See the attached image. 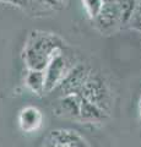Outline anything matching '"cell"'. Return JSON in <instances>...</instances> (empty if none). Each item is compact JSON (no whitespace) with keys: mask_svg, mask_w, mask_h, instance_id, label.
Segmentation results:
<instances>
[{"mask_svg":"<svg viewBox=\"0 0 141 147\" xmlns=\"http://www.w3.org/2000/svg\"><path fill=\"white\" fill-rule=\"evenodd\" d=\"M103 4H104L103 0H82V5L85 7V11L91 20L97 16V13L102 9Z\"/></svg>","mask_w":141,"mask_h":147,"instance_id":"cell-12","label":"cell"},{"mask_svg":"<svg viewBox=\"0 0 141 147\" xmlns=\"http://www.w3.org/2000/svg\"><path fill=\"white\" fill-rule=\"evenodd\" d=\"M42 125V113L36 107H26L20 113V126L26 132L36 131Z\"/></svg>","mask_w":141,"mask_h":147,"instance_id":"cell-9","label":"cell"},{"mask_svg":"<svg viewBox=\"0 0 141 147\" xmlns=\"http://www.w3.org/2000/svg\"><path fill=\"white\" fill-rule=\"evenodd\" d=\"M138 109H139V114L141 117V96H140V99H139V103H138Z\"/></svg>","mask_w":141,"mask_h":147,"instance_id":"cell-13","label":"cell"},{"mask_svg":"<svg viewBox=\"0 0 141 147\" xmlns=\"http://www.w3.org/2000/svg\"><path fill=\"white\" fill-rule=\"evenodd\" d=\"M45 146L55 147H88L90 144L79 131L72 129H55L43 140Z\"/></svg>","mask_w":141,"mask_h":147,"instance_id":"cell-6","label":"cell"},{"mask_svg":"<svg viewBox=\"0 0 141 147\" xmlns=\"http://www.w3.org/2000/svg\"><path fill=\"white\" fill-rule=\"evenodd\" d=\"M136 3H139V4H141V0H136Z\"/></svg>","mask_w":141,"mask_h":147,"instance_id":"cell-15","label":"cell"},{"mask_svg":"<svg viewBox=\"0 0 141 147\" xmlns=\"http://www.w3.org/2000/svg\"><path fill=\"white\" fill-rule=\"evenodd\" d=\"M79 94L82 98L87 99L88 102L96 104L108 114H111L113 104H114L113 91L101 71H94L93 69L91 70L87 79L79 91Z\"/></svg>","mask_w":141,"mask_h":147,"instance_id":"cell-2","label":"cell"},{"mask_svg":"<svg viewBox=\"0 0 141 147\" xmlns=\"http://www.w3.org/2000/svg\"><path fill=\"white\" fill-rule=\"evenodd\" d=\"M81 96L79 93H70L60 96V98L54 107V112L58 117L79 120L80 107H81Z\"/></svg>","mask_w":141,"mask_h":147,"instance_id":"cell-7","label":"cell"},{"mask_svg":"<svg viewBox=\"0 0 141 147\" xmlns=\"http://www.w3.org/2000/svg\"><path fill=\"white\" fill-rule=\"evenodd\" d=\"M44 70H33L28 69V74L26 75V86L36 94H43L44 91Z\"/></svg>","mask_w":141,"mask_h":147,"instance_id":"cell-10","label":"cell"},{"mask_svg":"<svg viewBox=\"0 0 141 147\" xmlns=\"http://www.w3.org/2000/svg\"><path fill=\"white\" fill-rule=\"evenodd\" d=\"M80 60L75 55L74 50L65 44L54 54L44 69V91L51 93L60 84L64 76L74 67Z\"/></svg>","mask_w":141,"mask_h":147,"instance_id":"cell-3","label":"cell"},{"mask_svg":"<svg viewBox=\"0 0 141 147\" xmlns=\"http://www.w3.org/2000/svg\"><path fill=\"white\" fill-rule=\"evenodd\" d=\"M92 70L88 64L79 61L71 70L64 76V79L60 81L53 91H57L59 96H65L70 93H79L80 88L82 87L84 82L87 79L88 74Z\"/></svg>","mask_w":141,"mask_h":147,"instance_id":"cell-5","label":"cell"},{"mask_svg":"<svg viewBox=\"0 0 141 147\" xmlns=\"http://www.w3.org/2000/svg\"><path fill=\"white\" fill-rule=\"evenodd\" d=\"M66 43L55 33L33 31L28 37L24 50V60L28 69L44 70L54 54Z\"/></svg>","mask_w":141,"mask_h":147,"instance_id":"cell-1","label":"cell"},{"mask_svg":"<svg viewBox=\"0 0 141 147\" xmlns=\"http://www.w3.org/2000/svg\"><path fill=\"white\" fill-rule=\"evenodd\" d=\"M130 30H134L136 32L141 33V4H136L133 12L129 17L128 22H126V26Z\"/></svg>","mask_w":141,"mask_h":147,"instance_id":"cell-11","label":"cell"},{"mask_svg":"<svg viewBox=\"0 0 141 147\" xmlns=\"http://www.w3.org/2000/svg\"><path fill=\"white\" fill-rule=\"evenodd\" d=\"M82 98V97H81ZM109 118V114L96 104L88 102L87 99H81L79 121L86 124H102Z\"/></svg>","mask_w":141,"mask_h":147,"instance_id":"cell-8","label":"cell"},{"mask_svg":"<svg viewBox=\"0 0 141 147\" xmlns=\"http://www.w3.org/2000/svg\"><path fill=\"white\" fill-rule=\"evenodd\" d=\"M92 24L94 28L104 36L113 34L121 28V13L118 0L104 3L97 16L92 18Z\"/></svg>","mask_w":141,"mask_h":147,"instance_id":"cell-4","label":"cell"},{"mask_svg":"<svg viewBox=\"0 0 141 147\" xmlns=\"http://www.w3.org/2000/svg\"><path fill=\"white\" fill-rule=\"evenodd\" d=\"M104 3H108V1H117V0H103Z\"/></svg>","mask_w":141,"mask_h":147,"instance_id":"cell-14","label":"cell"}]
</instances>
